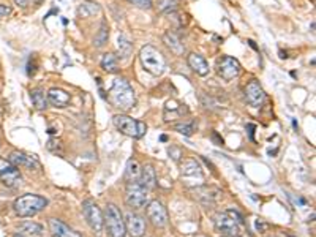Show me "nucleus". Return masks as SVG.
I'll return each instance as SVG.
<instances>
[{"label": "nucleus", "mask_w": 316, "mask_h": 237, "mask_svg": "<svg viewBox=\"0 0 316 237\" xmlns=\"http://www.w3.org/2000/svg\"><path fill=\"white\" fill-rule=\"evenodd\" d=\"M108 101L114 108L128 111L136 104V95L128 81L123 78H116L112 82V87L108 92Z\"/></svg>", "instance_id": "nucleus-1"}, {"label": "nucleus", "mask_w": 316, "mask_h": 237, "mask_svg": "<svg viewBox=\"0 0 316 237\" xmlns=\"http://www.w3.org/2000/svg\"><path fill=\"white\" fill-rule=\"evenodd\" d=\"M139 60H141L142 66H144V70L154 76H160L166 68L165 57H163V54L158 49H155V47L150 44H146L141 49Z\"/></svg>", "instance_id": "nucleus-2"}, {"label": "nucleus", "mask_w": 316, "mask_h": 237, "mask_svg": "<svg viewBox=\"0 0 316 237\" xmlns=\"http://www.w3.org/2000/svg\"><path fill=\"white\" fill-rule=\"evenodd\" d=\"M47 206V199L40 195H24L14 201V212L19 217H33Z\"/></svg>", "instance_id": "nucleus-3"}, {"label": "nucleus", "mask_w": 316, "mask_h": 237, "mask_svg": "<svg viewBox=\"0 0 316 237\" xmlns=\"http://www.w3.org/2000/svg\"><path fill=\"white\" fill-rule=\"evenodd\" d=\"M103 222L106 226L108 234L111 237H125L127 230H125V222H123V215L119 211L117 206L108 204L103 212Z\"/></svg>", "instance_id": "nucleus-4"}, {"label": "nucleus", "mask_w": 316, "mask_h": 237, "mask_svg": "<svg viewBox=\"0 0 316 237\" xmlns=\"http://www.w3.org/2000/svg\"><path fill=\"white\" fill-rule=\"evenodd\" d=\"M114 125H116V128L120 133H123L125 136L135 138V139L142 138L147 131V125L144 122L135 120L130 116H125V114H117V116H114Z\"/></svg>", "instance_id": "nucleus-5"}, {"label": "nucleus", "mask_w": 316, "mask_h": 237, "mask_svg": "<svg viewBox=\"0 0 316 237\" xmlns=\"http://www.w3.org/2000/svg\"><path fill=\"white\" fill-rule=\"evenodd\" d=\"M149 190H146L142 187V184L139 180H131V182H127V188H125V201L130 207L133 209H141L144 207L147 203V195Z\"/></svg>", "instance_id": "nucleus-6"}, {"label": "nucleus", "mask_w": 316, "mask_h": 237, "mask_svg": "<svg viewBox=\"0 0 316 237\" xmlns=\"http://www.w3.org/2000/svg\"><path fill=\"white\" fill-rule=\"evenodd\" d=\"M0 180L9 188H16L22 182V176L19 173V169L3 157H0Z\"/></svg>", "instance_id": "nucleus-7"}, {"label": "nucleus", "mask_w": 316, "mask_h": 237, "mask_svg": "<svg viewBox=\"0 0 316 237\" xmlns=\"http://www.w3.org/2000/svg\"><path fill=\"white\" fill-rule=\"evenodd\" d=\"M82 214H84L85 222H87V225L95 233H100L103 230V226H104L103 212L100 211V207L95 204L92 199H85L82 203Z\"/></svg>", "instance_id": "nucleus-8"}, {"label": "nucleus", "mask_w": 316, "mask_h": 237, "mask_svg": "<svg viewBox=\"0 0 316 237\" xmlns=\"http://www.w3.org/2000/svg\"><path fill=\"white\" fill-rule=\"evenodd\" d=\"M147 218L155 228H165L168 225V211L160 201H150L147 204Z\"/></svg>", "instance_id": "nucleus-9"}, {"label": "nucleus", "mask_w": 316, "mask_h": 237, "mask_svg": "<svg viewBox=\"0 0 316 237\" xmlns=\"http://www.w3.org/2000/svg\"><path fill=\"white\" fill-rule=\"evenodd\" d=\"M217 70H218V74L222 76L225 81H231L237 78L239 73H241V63H239V60L234 59V57L225 55L222 57V60L218 62Z\"/></svg>", "instance_id": "nucleus-10"}, {"label": "nucleus", "mask_w": 316, "mask_h": 237, "mask_svg": "<svg viewBox=\"0 0 316 237\" xmlns=\"http://www.w3.org/2000/svg\"><path fill=\"white\" fill-rule=\"evenodd\" d=\"M125 230L131 237H142L146 234V220L138 214H127L125 217Z\"/></svg>", "instance_id": "nucleus-11"}, {"label": "nucleus", "mask_w": 316, "mask_h": 237, "mask_svg": "<svg viewBox=\"0 0 316 237\" xmlns=\"http://www.w3.org/2000/svg\"><path fill=\"white\" fill-rule=\"evenodd\" d=\"M266 98V93L258 81H250L245 87V100L253 108H260Z\"/></svg>", "instance_id": "nucleus-12"}, {"label": "nucleus", "mask_w": 316, "mask_h": 237, "mask_svg": "<svg viewBox=\"0 0 316 237\" xmlns=\"http://www.w3.org/2000/svg\"><path fill=\"white\" fill-rule=\"evenodd\" d=\"M215 228L223 236H239V225L226 212L215 215Z\"/></svg>", "instance_id": "nucleus-13"}, {"label": "nucleus", "mask_w": 316, "mask_h": 237, "mask_svg": "<svg viewBox=\"0 0 316 237\" xmlns=\"http://www.w3.org/2000/svg\"><path fill=\"white\" fill-rule=\"evenodd\" d=\"M8 160L11 161L16 168H25V169H38L40 168L35 155H28V154H24V152H19V150L11 152Z\"/></svg>", "instance_id": "nucleus-14"}, {"label": "nucleus", "mask_w": 316, "mask_h": 237, "mask_svg": "<svg viewBox=\"0 0 316 237\" xmlns=\"http://www.w3.org/2000/svg\"><path fill=\"white\" fill-rule=\"evenodd\" d=\"M49 230L54 237H82L78 231L71 230L68 225H65L63 222L57 220V218H49Z\"/></svg>", "instance_id": "nucleus-15"}, {"label": "nucleus", "mask_w": 316, "mask_h": 237, "mask_svg": "<svg viewBox=\"0 0 316 237\" xmlns=\"http://www.w3.org/2000/svg\"><path fill=\"white\" fill-rule=\"evenodd\" d=\"M188 65H190V68L199 76H207L209 74V63L201 54L191 52L188 55Z\"/></svg>", "instance_id": "nucleus-16"}, {"label": "nucleus", "mask_w": 316, "mask_h": 237, "mask_svg": "<svg viewBox=\"0 0 316 237\" xmlns=\"http://www.w3.org/2000/svg\"><path fill=\"white\" fill-rule=\"evenodd\" d=\"M71 97L68 92H65L62 89H51L49 92H47V101H49L52 106L55 108H65L66 104L70 103Z\"/></svg>", "instance_id": "nucleus-17"}, {"label": "nucleus", "mask_w": 316, "mask_h": 237, "mask_svg": "<svg viewBox=\"0 0 316 237\" xmlns=\"http://www.w3.org/2000/svg\"><path fill=\"white\" fill-rule=\"evenodd\" d=\"M139 182L142 184L146 190H154L157 187V173L154 166L146 165L141 168V176H139Z\"/></svg>", "instance_id": "nucleus-18"}, {"label": "nucleus", "mask_w": 316, "mask_h": 237, "mask_svg": "<svg viewBox=\"0 0 316 237\" xmlns=\"http://www.w3.org/2000/svg\"><path fill=\"white\" fill-rule=\"evenodd\" d=\"M163 41H165V44L176 55H182V54H184L185 46H184V43H182V40H180V36L176 32H171V30L166 32L165 36H163Z\"/></svg>", "instance_id": "nucleus-19"}, {"label": "nucleus", "mask_w": 316, "mask_h": 237, "mask_svg": "<svg viewBox=\"0 0 316 237\" xmlns=\"http://www.w3.org/2000/svg\"><path fill=\"white\" fill-rule=\"evenodd\" d=\"M187 111V108L184 104H179L177 101H168L166 108H165V120H172V119H179L184 116Z\"/></svg>", "instance_id": "nucleus-20"}, {"label": "nucleus", "mask_w": 316, "mask_h": 237, "mask_svg": "<svg viewBox=\"0 0 316 237\" xmlns=\"http://www.w3.org/2000/svg\"><path fill=\"white\" fill-rule=\"evenodd\" d=\"M19 230L25 234H28V236H33V237H41L43 236V226L35 223V222H22L21 225H19Z\"/></svg>", "instance_id": "nucleus-21"}, {"label": "nucleus", "mask_w": 316, "mask_h": 237, "mask_svg": "<svg viewBox=\"0 0 316 237\" xmlns=\"http://www.w3.org/2000/svg\"><path fill=\"white\" fill-rule=\"evenodd\" d=\"M101 68L108 73H117L119 71V62L114 54H104L101 59Z\"/></svg>", "instance_id": "nucleus-22"}, {"label": "nucleus", "mask_w": 316, "mask_h": 237, "mask_svg": "<svg viewBox=\"0 0 316 237\" xmlns=\"http://www.w3.org/2000/svg\"><path fill=\"white\" fill-rule=\"evenodd\" d=\"M30 98H32V103H33V106L36 109H46L47 108V98H46V95L41 89H33L30 90Z\"/></svg>", "instance_id": "nucleus-23"}, {"label": "nucleus", "mask_w": 316, "mask_h": 237, "mask_svg": "<svg viewBox=\"0 0 316 237\" xmlns=\"http://www.w3.org/2000/svg\"><path fill=\"white\" fill-rule=\"evenodd\" d=\"M141 176V166L136 160H130L127 163V169H125V180L127 182H131V180H139Z\"/></svg>", "instance_id": "nucleus-24"}, {"label": "nucleus", "mask_w": 316, "mask_h": 237, "mask_svg": "<svg viewBox=\"0 0 316 237\" xmlns=\"http://www.w3.org/2000/svg\"><path fill=\"white\" fill-rule=\"evenodd\" d=\"M101 11V8L98 3L95 2H84L82 5H79L78 8V13L82 16V17H90V16H95L97 13Z\"/></svg>", "instance_id": "nucleus-25"}, {"label": "nucleus", "mask_w": 316, "mask_h": 237, "mask_svg": "<svg viewBox=\"0 0 316 237\" xmlns=\"http://www.w3.org/2000/svg\"><path fill=\"white\" fill-rule=\"evenodd\" d=\"M182 174L184 176H201V166L196 160H187L182 163Z\"/></svg>", "instance_id": "nucleus-26"}, {"label": "nucleus", "mask_w": 316, "mask_h": 237, "mask_svg": "<svg viewBox=\"0 0 316 237\" xmlns=\"http://www.w3.org/2000/svg\"><path fill=\"white\" fill-rule=\"evenodd\" d=\"M117 49H119V57H122V59H128L130 54H131L133 46H131V43L127 40L125 36L120 35L119 40H117Z\"/></svg>", "instance_id": "nucleus-27"}, {"label": "nucleus", "mask_w": 316, "mask_h": 237, "mask_svg": "<svg viewBox=\"0 0 316 237\" xmlns=\"http://www.w3.org/2000/svg\"><path fill=\"white\" fill-rule=\"evenodd\" d=\"M106 41H108V25L103 22L98 33L95 35V38H93V44L97 47H101V46L106 44Z\"/></svg>", "instance_id": "nucleus-28"}, {"label": "nucleus", "mask_w": 316, "mask_h": 237, "mask_svg": "<svg viewBox=\"0 0 316 237\" xmlns=\"http://www.w3.org/2000/svg\"><path fill=\"white\" fill-rule=\"evenodd\" d=\"M179 2L177 0H157V8L158 11L165 13V11H174L177 8Z\"/></svg>", "instance_id": "nucleus-29"}, {"label": "nucleus", "mask_w": 316, "mask_h": 237, "mask_svg": "<svg viewBox=\"0 0 316 237\" xmlns=\"http://www.w3.org/2000/svg\"><path fill=\"white\" fill-rule=\"evenodd\" d=\"M174 130L182 133V135L185 136H191L195 131V122H190V123H176L174 125Z\"/></svg>", "instance_id": "nucleus-30"}, {"label": "nucleus", "mask_w": 316, "mask_h": 237, "mask_svg": "<svg viewBox=\"0 0 316 237\" xmlns=\"http://www.w3.org/2000/svg\"><path fill=\"white\" fill-rule=\"evenodd\" d=\"M47 149H49L51 152H54V154H62V146H60V141H57V139H49L47 141Z\"/></svg>", "instance_id": "nucleus-31"}, {"label": "nucleus", "mask_w": 316, "mask_h": 237, "mask_svg": "<svg viewBox=\"0 0 316 237\" xmlns=\"http://www.w3.org/2000/svg\"><path fill=\"white\" fill-rule=\"evenodd\" d=\"M226 214H228L229 217H231L237 225H242V223H244V217H242L241 214H239L237 211H234V209H229V211H228Z\"/></svg>", "instance_id": "nucleus-32"}, {"label": "nucleus", "mask_w": 316, "mask_h": 237, "mask_svg": "<svg viewBox=\"0 0 316 237\" xmlns=\"http://www.w3.org/2000/svg\"><path fill=\"white\" fill-rule=\"evenodd\" d=\"M128 2L135 3L139 8H144V9H149L152 6V0H128Z\"/></svg>", "instance_id": "nucleus-33"}, {"label": "nucleus", "mask_w": 316, "mask_h": 237, "mask_svg": "<svg viewBox=\"0 0 316 237\" xmlns=\"http://www.w3.org/2000/svg\"><path fill=\"white\" fill-rule=\"evenodd\" d=\"M9 14H11V6L0 3V19H3V17H6Z\"/></svg>", "instance_id": "nucleus-34"}, {"label": "nucleus", "mask_w": 316, "mask_h": 237, "mask_svg": "<svg viewBox=\"0 0 316 237\" xmlns=\"http://www.w3.org/2000/svg\"><path fill=\"white\" fill-rule=\"evenodd\" d=\"M14 2H16V5H19L21 8H25L28 5V0H14Z\"/></svg>", "instance_id": "nucleus-35"}, {"label": "nucleus", "mask_w": 316, "mask_h": 237, "mask_svg": "<svg viewBox=\"0 0 316 237\" xmlns=\"http://www.w3.org/2000/svg\"><path fill=\"white\" fill-rule=\"evenodd\" d=\"M280 57H282V59H286V57H288V55H286V52L280 51Z\"/></svg>", "instance_id": "nucleus-36"}, {"label": "nucleus", "mask_w": 316, "mask_h": 237, "mask_svg": "<svg viewBox=\"0 0 316 237\" xmlns=\"http://www.w3.org/2000/svg\"><path fill=\"white\" fill-rule=\"evenodd\" d=\"M13 237H25V236H22V234H14Z\"/></svg>", "instance_id": "nucleus-37"}, {"label": "nucleus", "mask_w": 316, "mask_h": 237, "mask_svg": "<svg viewBox=\"0 0 316 237\" xmlns=\"http://www.w3.org/2000/svg\"><path fill=\"white\" fill-rule=\"evenodd\" d=\"M223 237H239V236H223Z\"/></svg>", "instance_id": "nucleus-38"}]
</instances>
